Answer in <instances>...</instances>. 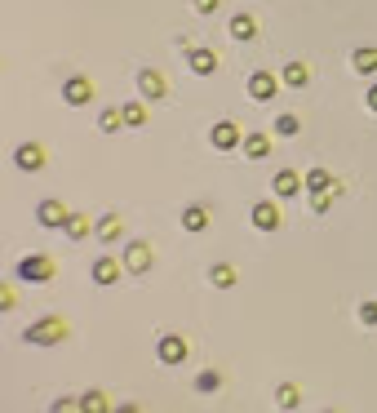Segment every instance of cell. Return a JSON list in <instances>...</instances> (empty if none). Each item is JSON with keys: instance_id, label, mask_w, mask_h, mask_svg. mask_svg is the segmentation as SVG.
<instances>
[{"instance_id": "cell-1", "label": "cell", "mask_w": 377, "mask_h": 413, "mask_svg": "<svg viewBox=\"0 0 377 413\" xmlns=\"http://www.w3.org/2000/svg\"><path fill=\"white\" fill-rule=\"evenodd\" d=\"M67 338H71L67 315H40L36 324L22 329V343H31V347H58V343H67Z\"/></svg>"}, {"instance_id": "cell-2", "label": "cell", "mask_w": 377, "mask_h": 413, "mask_svg": "<svg viewBox=\"0 0 377 413\" xmlns=\"http://www.w3.org/2000/svg\"><path fill=\"white\" fill-rule=\"evenodd\" d=\"M14 276H18V280H27V285H49L58 276V262L49 258V253H27V258H18Z\"/></svg>"}, {"instance_id": "cell-3", "label": "cell", "mask_w": 377, "mask_h": 413, "mask_svg": "<svg viewBox=\"0 0 377 413\" xmlns=\"http://www.w3.org/2000/svg\"><path fill=\"white\" fill-rule=\"evenodd\" d=\"M151 266H155L151 245H147V240H129V245H125V271H133V276H147Z\"/></svg>"}, {"instance_id": "cell-4", "label": "cell", "mask_w": 377, "mask_h": 413, "mask_svg": "<svg viewBox=\"0 0 377 413\" xmlns=\"http://www.w3.org/2000/svg\"><path fill=\"white\" fill-rule=\"evenodd\" d=\"M155 356H160V364H187L191 347L182 333H160V343H155Z\"/></svg>"}, {"instance_id": "cell-5", "label": "cell", "mask_w": 377, "mask_h": 413, "mask_svg": "<svg viewBox=\"0 0 377 413\" xmlns=\"http://www.w3.org/2000/svg\"><path fill=\"white\" fill-rule=\"evenodd\" d=\"M307 191H311V200H320V196H342V182H337L333 174H328V169H311V174H307Z\"/></svg>"}, {"instance_id": "cell-6", "label": "cell", "mask_w": 377, "mask_h": 413, "mask_svg": "<svg viewBox=\"0 0 377 413\" xmlns=\"http://www.w3.org/2000/svg\"><path fill=\"white\" fill-rule=\"evenodd\" d=\"M249 223L258 227V232H279L284 213H279V204H275V200H258V204L249 209Z\"/></svg>"}, {"instance_id": "cell-7", "label": "cell", "mask_w": 377, "mask_h": 413, "mask_svg": "<svg viewBox=\"0 0 377 413\" xmlns=\"http://www.w3.org/2000/svg\"><path fill=\"white\" fill-rule=\"evenodd\" d=\"M138 93H142V103H164L169 84H164V76L155 67H142L138 71Z\"/></svg>"}, {"instance_id": "cell-8", "label": "cell", "mask_w": 377, "mask_h": 413, "mask_svg": "<svg viewBox=\"0 0 377 413\" xmlns=\"http://www.w3.org/2000/svg\"><path fill=\"white\" fill-rule=\"evenodd\" d=\"M120 271H125V258H111V253H102V258H93L89 266V276H93V285H116L120 280Z\"/></svg>"}, {"instance_id": "cell-9", "label": "cell", "mask_w": 377, "mask_h": 413, "mask_svg": "<svg viewBox=\"0 0 377 413\" xmlns=\"http://www.w3.org/2000/svg\"><path fill=\"white\" fill-rule=\"evenodd\" d=\"M279 76H271V71H253L249 76V98H258V103H271L275 93H279Z\"/></svg>"}, {"instance_id": "cell-10", "label": "cell", "mask_w": 377, "mask_h": 413, "mask_svg": "<svg viewBox=\"0 0 377 413\" xmlns=\"http://www.w3.org/2000/svg\"><path fill=\"white\" fill-rule=\"evenodd\" d=\"M209 142H213L217 151H236V147H245V133L231 125V120H217L213 133H209Z\"/></svg>"}, {"instance_id": "cell-11", "label": "cell", "mask_w": 377, "mask_h": 413, "mask_svg": "<svg viewBox=\"0 0 377 413\" xmlns=\"http://www.w3.org/2000/svg\"><path fill=\"white\" fill-rule=\"evenodd\" d=\"M302 187H307V178L302 174H293V169H279V174L271 178V191L279 200H293V196H302Z\"/></svg>"}, {"instance_id": "cell-12", "label": "cell", "mask_w": 377, "mask_h": 413, "mask_svg": "<svg viewBox=\"0 0 377 413\" xmlns=\"http://www.w3.org/2000/svg\"><path fill=\"white\" fill-rule=\"evenodd\" d=\"M67 218H71V209L63 200H40L36 204V223L40 227H67Z\"/></svg>"}, {"instance_id": "cell-13", "label": "cell", "mask_w": 377, "mask_h": 413, "mask_svg": "<svg viewBox=\"0 0 377 413\" xmlns=\"http://www.w3.org/2000/svg\"><path fill=\"white\" fill-rule=\"evenodd\" d=\"M63 103H71V107L93 103V84H89V76H67V84H63Z\"/></svg>"}, {"instance_id": "cell-14", "label": "cell", "mask_w": 377, "mask_h": 413, "mask_svg": "<svg viewBox=\"0 0 377 413\" xmlns=\"http://www.w3.org/2000/svg\"><path fill=\"white\" fill-rule=\"evenodd\" d=\"M14 165L27 169V174H40V169H45V147H40V142H22V147L14 151Z\"/></svg>"}, {"instance_id": "cell-15", "label": "cell", "mask_w": 377, "mask_h": 413, "mask_svg": "<svg viewBox=\"0 0 377 413\" xmlns=\"http://www.w3.org/2000/svg\"><path fill=\"white\" fill-rule=\"evenodd\" d=\"M209 223H213V213L204 209V204H187V209H182V232L200 236V232H209Z\"/></svg>"}, {"instance_id": "cell-16", "label": "cell", "mask_w": 377, "mask_h": 413, "mask_svg": "<svg viewBox=\"0 0 377 413\" xmlns=\"http://www.w3.org/2000/svg\"><path fill=\"white\" fill-rule=\"evenodd\" d=\"M93 236H98L102 245H116V240L125 236V223H120V213H107V218H98V223H93Z\"/></svg>"}, {"instance_id": "cell-17", "label": "cell", "mask_w": 377, "mask_h": 413, "mask_svg": "<svg viewBox=\"0 0 377 413\" xmlns=\"http://www.w3.org/2000/svg\"><path fill=\"white\" fill-rule=\"evenodd\" d=\"M187 67L196 71V76H213V71H217V54L213 50H191L187 54Z\"/></svg>"}, {"instance_id": "cell-18", "label": "cell", "mask_w": 377, "mask_h": 413, "mask_svg": "<svg viewBox=\"0 0 377 413\" xmlns=\"http://www.w3.org/2000/svg\"><path fill=\"white\" fill-rule=\"evenodd\" d=\"M80 409H84V413H116V409H111V400H107V391H102V386H89V391L80 396Z\"/></svg>"}, {"instance_id": "cell-19", "label": "cell", "mask_w": 377, "mask_h": 413, "mask_svg": "<svg viewBox=\"0 0 377 413\" xmlns=\"http://www.w3.org/2000/svg\"><path fill=\"white\" fill-rule=\"evenodd\" d=\"M351 67H355L360 76H377V50L373 45H360V50L351 54Z\"/></svg>"}, {"instance_id": "cell-20", "label": "cell", "mask_w": 377, "mask_h": 413, "mask_svg": "<svg viewBox=\"0 0 377 413\" xmlns=\"http://www.w3.org/2000/svg\"><path fill=\"white\" fill-rule=\"evenodd\" d=\"M231 40H258V18H253V14H236V18H231Z\"/></svg>"}, {"instance_id": "cell-21", "label": "cell", "mask_w": 377, "mask_h": 413, "mask_svg": "<svg viewBox=\"0 0 377 413\" xmlns=\"http://www.w3.org/2000/svg\"><path fill=\"white\" fill-rule=\"evenodd\" d=\"M279 80L288 84V89H307V80H311V71H307V63H288L284 71H279Z\"/></svg>"}, {"instance_id": "cell-22", "label": "cell", "mask_w": 377, "mask_h": 413, "mask_svg": "<svg viewBox=\"0 0 377 413\" xmlns=\"http://www.w3.org/2000/svg\"><path fill=\"white\" fill-rule=\"evenodd\" d=\"M245 156H249V160H266V156H271V138H266V133H249V138H245Z\"/></svg>"}, {"instance_id": "cell-23", "label": "cell", "mask_w": 377, "mask_h": 413, "mask_svg": "<svg viewBox=\"0 0 377 413\" xmlns=\"http://www.w3.org/2000/svg\"><path fill=\"white\" fill-rule=\"evenodd\" d=\"M275 405H279V409H298V405H302V386H298V382H279V386H275Z\"/></svg>"}, {"instance_id": "cell-24", "label": "cell", "mask_w": 377, "mask_h": 413, "mask_svg": "<svg viewBox=\"0 0 377 413\" xmlns=\"http://www.w3.org/2000/svg\"><path fill=\"white\" fill-rule=\"evenodd\" d=\"M209 280H213V289H236V266H231V262H213L209 266Z\"/></svg>"}, {"instance_id": "cell-25", "label": "cell", "mask_w": 377, "mask_h": 413, "mask_svg": "<svg viewBox=\"0 0 377 413\" xmlns=\"http://www.w3.org/2000/svg\"><path fill=\"white\" fill-rule=\"evenodd\" d=\"M196 391H200V396L222 391V373H217V369H200V373H196Z\"/></svg>"}, {"instance_id": "cell-26", "label": "cell", "mask_w": 377, "mask_h": 413, "mask_svg": "<svg viewBox=\"0 0 377 413\" xmlns=\"http://www.w3.org/2000/svg\"><path fill=\"white\" fill-rule=\"evenodd\" d=\"M63 232H67L71 240H84V236L93 232V223H89L84 213H76V209H71V218H67V227H63Z\"/></svg>"}, {"instance_id": "cell-27", "label": "cell", "mask_w": 377, "mask_h": 413, "mask_svg": "<svg viewBox=\"0 0 377 413\" xmlns=\"http://www.w3.org/2000/svg\"><path fill=\"white\" fill-rule=\"evenodd\" d=\"M98 129H102V133H120V129H125V112H116V107H107V112L98 116Z\"/></svg>"}, {"instance_id": "cell-28", "label": "cell", "mask_w": 377, "mask_h": 413, "mask_svg": "<svg viewBox=\"0 0 377 413\" xmlns=\"http://www.w3.org/2000/svg\"><path fill=\"white\" fill-rule=\"evenodd\" d=\"M120 112H125V125H129V129H142V125H147V107H142V103H125Z\"/></svg>"}, {"instance_id": "cell-29", "label": "cell", "mask_w": 377, "mask_h": 413, "mask_svg": "<svg viewBox=\"0 0 377 413\" xmlns=\"http://www.w3.org/2000/svg\"><path fill=\"white\" fill-rule=\"evenodd\" d=\"M298 129H302V120H298V116H288V112H279V116H275V133H279V138H293Z\"/></svg>"}, {"instance_id": "cell-30", "label": "cell", "mask_w": 377, "mask_h": 413, "mask_svg": "<svg viewBox=\"0 0 377 413\" xmlns=\"http://www.w3.org/2000/svg\"><path fill=\"white\" fill-rule=\"evenodd\" d=\"M355 315H360V324H364V329H377V302H360V307H355Z\"/></svg>"}, {"instance_id": "cell-31", "label": "cell", "mask_w": 377, "mask_h": 413, "mask_svg": "<svg viewBox=\"0 0 377 413\" xmlns=\"http://www.w3.org/2000/svg\"><path fill=\"white\" fill-rule=\"evenodd\" d=\"M49 413H84V409H80V396H76V400H71V396H58L54 405H49Z\"/></svg>"}, {"instance_id": "cell-32", "label": "cell", "mask_w": 377, "mask_h": 413, "mask_svg": "<svg viewBox=\"0 0 377 413\" xmlns=\"http://www.w3.org/2000/svg\"><path fill=\"white\" fill-rule=\"evenodd\" d=\"M191 5H196V14L209 18V14H217V5H222V0H191Z\"/></svg>"}, {"instance_id": "cell-33", "label": "cell", "mask_w": 377, "mask_h": 413, "mask_svg": "<svg viewBox=\"0 0 377 413\" xmlns=\"http://www.w3.org/2000/svg\"><path fill=\"white\" fill-rule=\"evenodd\" d=\"M14 285H5V289H0V311H14Z\"/></svg>"}, {"instance_id": "cell-34", "label": "cell", "mask_w": 377, "mask_h": 413, "mask_svg": "<svg viewBox=\"0 0 377 413\" xmlns=\"http://www.w3.org/2000/svg\"><path fill=\"white\" fill-rule=\"evenodd\" d=\"M116 413H142V405H116Z\"/></svg>"}, {"instance_id": "cell-35", "label": "cell", "mask_w": 377, "mask_h": 413, "mask_svg": "<svg viewBox=\"0 0 377 413\" xmlns=\"http://www.w3.org/2000/svg\"><path fill=\"white\" fill-rule=\"evenodd\" d=\"M364 103H369V107H373V112H377V84H373V89H369V98H364Z\"/></svg>"}, {"instance_id": "cell-36", "label": "cell", "mask_w": 377, "mask_h": 413, "mask_svg": "<svg viewBox=\"0 0 377 413\" xmlns=\"http://www.w3.org/2000/svg\"><path fill=\"white\" fill-rule=\"evenodd\" d=\"M324 413H337V409H324Z\"/></svg>"}]
</instances>
